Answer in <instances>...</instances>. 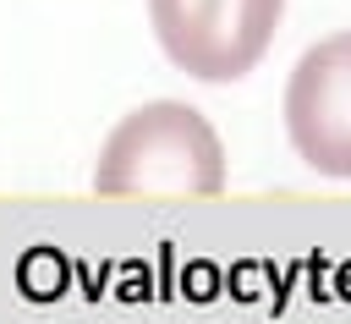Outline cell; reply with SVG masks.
<instances>
[{"instance_id": "obj_1", "label": "cell", "mask_w": 351, "mask_h": 324, "mask_svg": "<svg viewBox=\"0 0 351 324\" xmlns=\"http://www.w3.org/2000/svg\"><path fill=\"white\" fill-rule=\"evenodd\" d=\"M93 187L104 198H214L225 187V143L181 99L137 104L104 137Z\"/></svg>"}, {"instance_id": "obj_2", "label": "cell", "mask_w": 351, "mask_h": 324, "mask_svg": "<svg viewBox=\"0 0 351 324\" xmlns=\"http://www.w3.org/2000/svg\"><path fill=\"white\" fill-rule=\"evenodd\" d=\"M280 11L285 0H148L165 60L197 82L247 77L269 55Z\"/></svg>"}, {"instance_id": "obj_3", "label": "cell", "mask_w": 351, "mask_h": 324, "mask_svg": "<svg viewBox=\"0 0 351 324\" xmlns=\"http://www.w3.org/2000/svg\"><path fill=\"white\" fill-rule=\"evenodd\" d=\"M285 137L329 181H351V27L302 49L285 82Z\"/></svg>"}]
</instances>
